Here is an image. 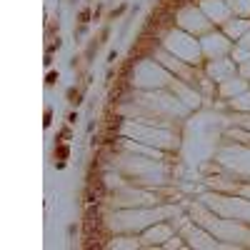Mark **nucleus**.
I'll return each mask as SVG.
<instances>
[{
    "label": "nucleus",
    "instance_id": "1",
    "mask_svg": "<svg viewBox=\"0 0 250 250\" xmlns=\"http://www.w3.org/2000/svg\"><path fill=\"white\" fill-rule=\"evenodd\" d=\"M58 158H60V160H63V158H68V148H58Z\"/></svg>",
    "mask_w": 250,
    "mask_h": 250
}]
</instances>
